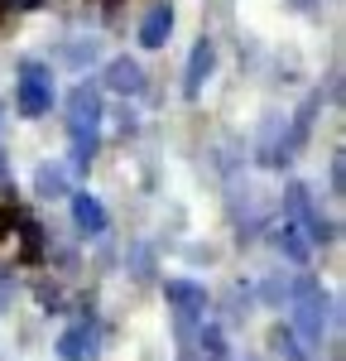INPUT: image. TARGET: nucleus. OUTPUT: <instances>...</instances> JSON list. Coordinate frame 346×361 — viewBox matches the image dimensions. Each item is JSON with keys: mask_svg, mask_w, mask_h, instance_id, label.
Segmentation results:
<instances>
[{"mask_svg": "<svg viewBox=\"0 0 346 361\" xmlns=\"http://www.w3.org/2000/svg\"><path fill=\"white\" fill-rule=\"evenodd\" d=\"M269 352H274V357H284V361H308V352L298 347V333L284 328V323H279V328H269Z\"/></svg>", "mask_w": 346, "mask_h": 361, "instance_id": "nucleus-11", "label": "nucleus"}, {"mask_svg": "<svg viewBox=\"0 0 346 361\" xmlns=\"http://www.w3.org/2000/svg\"><path fill=\"white\" fill-rule=\"evenodd\" d=\"M169 34H173V5H169V0H159V5L140 20V44H144V49H164Z\"/></svg>", "mask_w": 346, "mask_h": 361, "instance_id": "nucleus-10", "label": "nucleus"}, {"mask_svg": "<svg viewBox=\"0 0 346 361\" xmlns=\"http://www.w3.org/2000/svg\"><path fill=\"white\" fill-rule=\"evenodd\" d=\"M20 222V212H15V202H0V236L10 231V226Z\"/></svg>", "mask_w": 346, "mask_h": 361, "instance_id": "nucleus-17", "label": "nucleus"}, {"mask_svg": "<svg viewBox=\"0 0 346 361\" xmlns=\"http://www.w3.org/2000/svg\"><path fill=\"white\" fill-rule=\"evenodd\" d=\"M15 106H20V116H44L49 106H53V78H49V68H44V63H34V58L20 63Z\"/></svg>", "mask_w": 346, "mask_h": 361, "instance_id": "nucleus-4", "label": "nucleus"}, {"mask_svg": "<svg viewBox=\"0 0 346 361\" xmlns=\"http://www.w3.org/2000/svg\"><path fill=\"white\" fill-rule=\"evenodd\" d=\"M34 188H39V197H63V188H68V178H63V169H39L34 173Z\"/></svg>", "mask_w": 346, "mask_h": 361, "instance_id": "nucleus-13", "label": "nucleus"}, {"mask_svg": "<svg viewBox=\"0 0 346 361\" xmlns=\"http://www.w3.org/2000/svg\"><path fill=\"white\" fill-rule=\"evenodd\" d=\"M164 299H169L173 318H178V333H188L193 323H202L207 308H212V294H207V284H198V279H169L164 284Z\"/></svg>", "mask_w": 346, "mask_h": 361, "instance_id": "nucleus-3", "label": "nucleus"}, {"mask_svg": "<svg viewBox=\"0 0 346 361\" xmlns=\"http://www.w3.org/2000/svg\"><path fill=\"white\" fill-rule=\"evenodd\" d=\"M25 226V250H20V255H25V260H39V255H44V226L39 222H20Z\"/></svg>", "mask_w": 346, "mask_h": 361, "instance_id": "nucleus-14", "label": "nucleus"}, {"mask_svg": "<svg viewBox=\"0 0 346 361\" xmlns=\"http://www.w3.org/2000/svg\"><path fill=\"white\" fill-rule=\"evenodd\" d=\"M44 0H0V15H10V10H39Z\"/></svg>", "mask_w": 346, "mask_h": 361, "instance_id": "nucleus-18", "label": "nucleus"}, {"mask_svg": "<svg viewBox=\"0 0 346 361\" xmlns=\"http://www.w3.org/2000/svg\"><path fill=\"white\" fill-rule=\"evenodd\" d=\"M212 68H217V44H212V39H198L193 54H188V73H183V97H202Z\"/></svg>", "mask_w": 346, "mask_h": 361, "instance_id": "nucleus-7", "label": "nucleus"}, {"mask_svg": "<svg viewBox=\"0 0 346 361\" xmlns=\"http://www.w3.org/2000/svg\"><path fill=\"white\" fill-rule=\"evenodd\" d=\"M106 5H115V0H106Z\"/></svg>", "mask_w": 346, "mask_h": 361, "instance_id": "nucleus-20", "label": "nucleus"}, {"mask_svg": "<svg viewBox=\"0 0 346 361\" xmlns=\"http://www.w3.org/2000/svg\"><path fill=\"white\" fill-rule=\"evenodd\" d=\"M135 265H140V279H144L149 270H154V255H149L144 246H135Z\"/></svg>", "mask_w": 346, "mask_h": 361, "instance_id": "nucleus-19", "label": "nucleus"}, {"mask_svg": "<svg viewBox=\"0 0 346 361\" xmlns=\"http://www.w3.org/2000/svg\"><path fill=\"white\" fill-rule=\"evenodd\" d=\"M202 352H207V361H226V333H222V323H202Z\"/></svg>", "mask_w": 346, "mask_h": 361, "instance_id": "nucleus-12", "label": "nucleus"}, {"mask_svg": "<svg viewBox=\"0 0 346 361\" xmlns=\"http://www.w3.org/2000/svg\"><path fill=\"white\" fill-rule=\"evenodd\" d=\"M274 246H279V255H288L293 265H308V255H313V241H308V231L293 222V217H284V222L274 226Z\"/></svg>", "mask_w": 346, "mask_h": 361, "instance_id": "nucleus-9", "label": "nucleus"}, {"mask_svg": "<svg viewBox=\"0 0 346 361\" xmlns=\"http://www.w3.org/2000/svg\"><path fill=\"white\" fill-rule=\"evenodd\" d=\"M260 299H264V304H284L288 299V279H264V284H260Z\"/></svg>", "mask_w": 346, "mask_h": 361, "instance_id": "nucleus-15", "label": "nucleus"}, {"mask_svg": "<svg viewBox=\"0 0 346 361\" xmlns=\"http://www.w3.org/2000/svg\"><path fill=\"white\" fill-rule=\"evenodd\" d=\"M101 87H111L115 97H140V92H144V68L130 54H120V58H111V63H106Z\"/></svg>", "mask_w": 346, "mask_h": 361, "instance_id": "nucleus-6", "label": "nucleus"}, {"mask_svg": "<svg viewBox=\"0 0 346 361\" xmlns=\"http://www.w3.org/2000/svg\"><path fill=\"white\" fill-rule=\"evenodd\" d=\"M332 193H337V197L346 193V154H342V149L332 154Z\"/></svg>", "mask_w": 346, "mask_h": 361, "instance_id": "nucleus-16", "label": "nucleus"}, {"mask_svg": "<svg viewBox=\"0 0 346 361\" xmlns=\"http://www.w3.org/2000/svg\"><path fill=\"white\" fill-rule=\"evenodd\" d=\"M58 357L63 361H96L101 357V333H96V323H72L68 333L58 337Z\"/></svg>", "mask_w": 346, "mask_h": 361, "instance_id": "nucleus-5", "label": "nucleus"}, {"mask_svg": "<svg viewBox=\"0 0 346 361\" xmlns=\"http://www.w3.org/2000/svg\"><path fill=\"white\" fill-rule=\"evenodd\" d=\"M72 222H77L82 236H101L111 217H106V207H101V197H96V193L77 188V193H72Z\"/></svg>", "mask_w": 346, "mask_h": 361, "instance_id": "nucleus-8", "label": "nucleus"}, {"mask_svg": "<svg viewBox=\"0 0 346 361\" xmlns=\"http://www.w3.org/2000/svg\"><path fill=\"white\" fill-rule=\"evenodd\" d=\"M96 130H101V92L77 82L68 92V140H72V173H86L96 159Z\"/></svg>", "mask_w": 346, "mask_h": 361, "instance_id": "nucleus-1", "label": "nucleus"}, {"mask_svg": "<svg viewBox=\"0 0 346 361\" xmlns=\"http://www.w3.org/2000/svg\"><path fill=\"white\" fill-rule=\"evenodd\" d=\"M288 304H293V333L303 337L308 347H317L322 333L332 328V299H327V289L313 275H298L288 284Z\"/></svg>", "mask_w": 346, "mask_h": 361, "instance_id": "nucleus-2", "label": "nucleus"}]
</instances>
